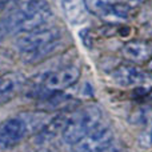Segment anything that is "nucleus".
I'll use <instances>...</instances> for the list:
<instances>
[{"mask_svg": "<svg viewBox=\"0 0 152 152\" xmlns=\"http://www.w3.org/2000/svg\"><path fill=\"white\" fill-rule=\"evenodd\" d=\"M51 119L52 116L43 111L23 112L4 120L0 124V148H12L23 142L28 135H36Z\"/></svg>", "mask_w": 152, "mask_h": 152, "instance_id": "obj_1", "label": "nucleus"}, {"mask_svg": "<svg viewBox=\"0 0 152 152\" xmlns=\"http://www.w3.org/2000/svg\"><path fill=\"white\" fill-rule=\"evenodd\" d=\"M102 110L94 104L74 111L69 113L68 123L61 134V139L66 144L74 145L80 139L102 126Z\"/></svg>", "mask_w": 152, "mask_h": 152, "instance_id": "obj_2", "label": "nucleus"}, {"mask_svg": "<svg viewBox=\"0 0 152 152\" xmlns=\"http://www.w3.org/2000/svg\"><path fill=\"white\" fill-rule=\"evenodd\" d=\"M11 15L13 32L21 34L44 27L52 18V10L47 0H26Z\"/></svg>", "mask_w": 152, "mask_h": 152, "instance_id": "obj_3", "label": "nucleus"}, {"mask_svg": "<svg viewBox=\"0 0 152 152\" xmlns=\"http://www.w3.org/2000/svg\"><path fill=\"white\" fill-rule=\"evenodd\" d=\"M79 77H80V68L74 64L63 67L56 71L47 72L37 81L36 94L42 95L43 97H47L51 94L69 88L79 80Z\"/></svg>", "mask_w": 152, "mask_h": 152, "instance_id": "obj_4", "label": "nucleus"}, {"mask_svg": "<svg viewBox=\"0 0 152 152\" xmlns=\"http://www.w3.org/2000/svg\"><path fill=\"white\" fill-rule=\"evenodd\" d=\"M61 39V31L58 27H42L28 32H21L16 37V48L20 53H27L39 50L42 47L59 42Z\"/></svg>", "mask_w": 152, "mask_h": 152, "instance_id": "obj_5", "label": "nucleus"}, {"mask_svg": "<svg viewBox=\"0 0 152 152\" xmlns=\"http://www.w3.org/2000/svg\"><path fill=\"white\" fill-rule=\"evenodd\" d=\"M113 142V131L110 127L100 126L71 145V152H102Z\"/></svg>", "mask_w": 152, "mask_h": 152, "instance_id": "obj_6", "label": "nucleus"}, {"mask_svg": "<svg viewBox=\"0 0 152 152\" xmlns=\"http://www.w3.org/2000/svg\"><path fill=\"white\" fill-rule=\"evenodd\" d=\"M147 77V74L143 72L135 64L124 63L116 67L112 72V79L118 86L124 88H131V87H139L143 84V81Z\"/></svg>", "mask_w": 152, "mask_h": 152, "instance_id": "obj_7", "label": "nucleus"}, {"mask_svg": "<svg viewBox=\"0 0 152 152\" xmlns=\"http://www.w3.org/2000/svg\"><path fill=\"white\" fill-rule=\"evenodd\" d=\"M69 113H59L52 116L50 121L35 135V144L47 145L56 139L59 135L63 134L67 123H68Z\"/></svg>", "mask_w": 152, "mask_h": 152, "instance_id": "obj_8", "label": "nucleus"}, {"mask_svg": "<svg viewBox=\"0 0 152 152\" xmlns=\"http://www.w3.org/2000/svg\"><path fill=\"white\" fill-rule=\"evenodd\" d=\"M24 77L16 71H7L0 76V104L10 103L20 92Z\"/></svg>", "mask_w": 152, "mask_h": 152, "instance_id": "obj_9", "label": "nucleus"}, {"mask_svg": "<svg viewBox=\"0 0 152 152\" xmlns=\"http://www.w3.org/2000/svg\"><path fill=\"white\" fill-rule=\"evenodd\" d=\"M121 53L129 61L147 63L152 58V43L143 42V40H131L124 44Z\"/></svg>", "mask_w": 152, "mask_h": 152, "instance_id": "obj_10", "label": "nucleus"}, {"mask_svg": "<svg viewBox=\"0 0 152 152\" xmlns=\"http://www.w3.org/2000/svg\"><path fill=\"white\" fill-rule=\"evenodd\" d=\"M61 11L69 24H81L86 21V4L84 0H60Z\"/></svg>", "mask_w": 152, "mask_h": 152, "instance_id": "obj_11", "label": "nucleus"}, {"mask_svg": "<svg viewBox=\"0 0 152 152\" xmlns=\"http://www.w3.org/2000/svg\"><path fill=\"white\" fill-rule=\"evenodd\" d=\"M100 19L108 21V23H121L127 21L131 18V5L126 3H116L108 10H105L102 15L99 16Z\"/></svg>", "mask_w": 152, "mask_h": 152, "instance_id": "obj_12", "label": "nucleus"}, {"mask_svg": "<svg viewBox=\"0 0 152 152\" xmlns=\"http://www.w3.org/2000/svg\"><path fill=\"white\" fill-rule=\"evenodd\" d=\"M60 45H61V43H60V40H59V42L51 43V44L39 48V50L31 51V52H27V53H20V55H21V59H23L24 63L35 64V63H39V61L50 58V56H52L53 53H56L59 51V48H60Z\"/></svg>", "mask_w": 152, "mask_h": 152, "instance_id": "obj_13", "label": "nucleus"}, {"mask_svg": "<svg viewBox=\"0 0 152 152\" xmlns=\"http://www.w3.org/2000/svg\"><path fill=\"white\" fill-rule=\"evenodd\" d=\"M123 0H84V4L88 12L100 16L105 10L112 7L116 3H121Z\"/></svg>", "mask_w": 152, "mask_h": 152, "instance_id": "obj_14", "label": "nucleus"}, {"mask_svg": "<svg viewBox=\"0 0 152 152\" xmlns=\"http://www.w3.org/2000/svg\"><path fill=\"white\" fill-rule=\"evenodd\" d=\"M15 64V56L11 51L0 48V72H7Z\"/></svg>", "mask_w": 152, "mask_h": 152, "instance_id": "obj_15", "label": "nucleus"}, {"mask_svg": "<svg viewBox=\"0 0 152 152\" xmlns=\"http://www.w3.org/2000/svg\"><path fill=\"white\" fill-rule=\"evenodd\" d=\"M15 34L13 32V20H12V15H7L4 18L0 19V42L4 40L8 35Z\"/></svg>", "mask_w": 152, "mask_h": 152, "instance_id": "obj_16", "label": "nucleus"}, {"mask_svg": "<svg viewBox=\"0 0 152 152\" xmlns=\"http://www.w3.org/2000/svg\"><path fill=\"white\" fill-rule=\"evenodd\" d=\"M137 145L142 150H151L152 148V127H147L137 136Z\"/></svg>", "mask_w": 152, "mask_h": 152, "instance_id": "obj_17", "label": "nucleus"}, {"mask_svg": "<svg viewBox=\"0 0 152 152\" xmlns=\"http://www.w3.org/2000/svg\"><path fill=\"white\" fill-rule=\"evenodd\" d=\"M79 35H80L81 43H83L88 50L89 48H92V44H94V37H92V35H91V29L84 28V29H81V31L79 32Z\"/></svg>", "mask_w": 152, "mask_h": 152, "instance_id": "obj_18", "label": "nucleus"}, {"mask_svg": "<svg viewBox=\"0 0 152 152\" xmlns=\"http://www.w3.org/2000/svg\"><path fill=\"white\" fill-rule=\"evenodd\" d=\"M144 24H145V28H148L150 31H152V4L147 8V12H145V20H144Z\"/></svg>", "mask_w": 152, "mask_h": 152, "instance_id": "obj_19", "label": "nucleus"}, {"mask_svg": "<svg viewBox=\"0 0 152 152\" xmlns=\"http://www.w3.org/2000/svg\"><path fill=\"white\" fill-rule=\"evenodd\" d=\"M102 152H127V151H126V148L121 147V145H119V144H111L110 147H107Z\"/></svg>", "mask_w": 152, "mask_h": 152, "instance_id": "obj_20", "label": "nucleus"}, {"mask_svg": "<svg viewBox=\"0 0 152 152\" xmlns=\"http://www.w3.org/2000/svg\"><path fill=\"white\" fill-rule=\"evenodd\" d=\"M144 0H127V3H128L129 5H137V4H140V3H143Z\"/></svg>", "mask_w": 152, "mask_h": 152, "instance_id": "obj_21", "label": "nucleus"}, {"mask_svg": "<svg viewBox=\"0 0 152 152\" xmlns=\"http://www.w3.org/2000/svg\"><path fill=\"white\" fill-rule=\"evenodd\" d=\"M10 1H11V0H0V11H1V10H4V8H5V5H7Z\"/></svg>", "mask_w": 152, "mask_h": 152, "instance_id": "obj_22", "label": "nucleus"}, {"mask_svg": "<svg viewBox=\"0 0 152 152\" xmlns=\"http://www.w3.org/2000/svg\"><path fill=\"white\" fill-rule=\"evenodd\" d=\"M147 68H148V71L150 72H152V58L147 61Z\"/></svg>", "mask_w": 152, "mask_h": 152, "instance_id": "obj_23", "label": "nucleus"}, {"mask_svg": "<svg viewBox=\"0 0 152 152\" xmlns=\"http://www.w3.org/2000/svg\"><path fill=\"white\" fill-rule=\"evenodd\" d=\"M147 97H148V99H150V100H152V89H151V92H150V94L147 95Z\"/></svg>", "mask_w": 152, "mask_h": 152, "instance_id": "obj_24", "label": "nucleus"}]
</instances>
